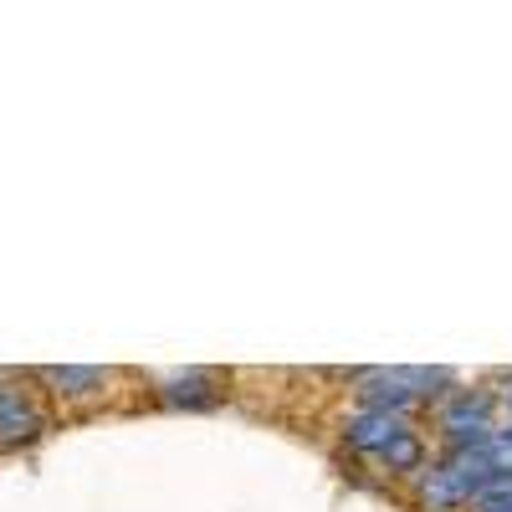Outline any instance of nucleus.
Segmentation results:
<instances>
[{
  "instance_id": "nucleus-1",
  "label": "nucleus",
  "mask_w": 512,
  "mask_h": 512,
  "mask_svg": "<svg viewBox=\"0 0 512 512\" xmlns=\"http://www.w3.org/2000/svg\"><path fill=\"white\" fill-rule=\"evenodd\" d=\"M497 415V395L492 390H451L436 410L441 420V436H446V451H461V446H477L487 431H492V420Z\"/></svg>"
},
{
  "instance_id": "nucleus-2",
  "label": "nucleus",
  "mask_w": 512,
  "mask_h": 512,
  "mask_svg": "<svg viewBox=\"0 0 512 512\" xmlns=\"http://www.w3.org/2000/svg\"><path fill=\"white\" fill-rule=\"evenodd\" d=\"M41 431H47V410L26 390L6 384V395H0V451H21V446L41 441Z\"/></svg>"
},
{
  "instance_id": "nucleus-3",
  "label": "nucleus",
  "mask_w": 512,
  "mask_h": 512,
  "mask_svg": "<svg viewBox=\"0 0 512 512\" xmlns=\"http://www.w3.org/2000/svg\"><path fill=\"white\" fill-rule=\"evenodd\" d=\"M405 431H415V425L405 415H379V410H354L344 420V446L359 451V456H379L384 446H395Z\"/></svg>"
},
{
  "instance_id": "nucleus-4",
  "label": "nucleus",
  "mask_w": 512,
  "mask_h": 512,
  "mask_svg": "<svg viewBox=\"0 0 512 512\" xmlns=\"http://www.w3.org/2000/svg\"><path fill=\"white\" fill-rule=\"evenodd\" d=\"M221 395H226L221 374H210V369H185V374L159 384V400L175 410H210V405H221Z\"/></svg>"
},
{
  "instance_id": "nucleus-5",
  "label": "nucleus",
  "mask_w": 512,
  "mask_h": 512,
  "mask_svg": "<svg viewBox=\"0 0 512 512\" xmlns=\"http://www.w3.org/2000/svg\"><path fill=\"white\" fill-rule=\"evenodd\" d=\"M36 379L47 384L57 400H98L108 395V369H77V364H62V369H36Z\"/></svg>"
},
{
  "instance_id": "nucleus-6",
  "label": "nucleus",
  "mask_w": 512,
  "mask_h": 512,
  "mask_svg": "<svg viewBox=\"0 0 512 512\" xmlns=\"http://www.w3.org/2000/svg\"><path fill=\"white\" fill-rule=\"evenodd\" d=\"M374 461H379L390 477H420V472H425V436H420V431H405L395 446H384Z\"/></svg>"
},
{
  "instance_id": "nucleus-7",
  "label": "nucleus",
  "mask_w": 512,
  "mask_h": 512,
  "mask_svg": "<svg viewBox=\"0 0 512 512\" xmlns=\"http://www.w3.org/2000/svg\"><path fill=\"white\" fill-rule=\"evenodd\" d=\"M472 512H512V477H497V482L472 502Z\"/></svg>"
},
{
  "instance_id": "nucleus-8",
  "label": "nucleus",
  "mask_w": 512,
  "mask_h": 512,
  "mask_svg": "<svg viewBox=\"0 0 512 512\" xmlns=\"http://www.w3.org/2000/svg\"><path fill=\"white\" fill-rule=\"evenodd\" d=\"M497 405L512 415V374H502V390H497Z\"/></svg>"
},
{
  "instance_id": "nucleus-9",
  "label": "nucleus",
  "mask_w": 512,
  "mask_h": 512,
  "mask_svg": "<svg viewBox=\"0 0 512 512\" xmlns=\"http://www.w3.org/2000/svg\"><path fill=\"white\" fill-rule=\"evenodd\" d=\"M6 384H11V379H6V374H0V395H6Z\"/></svg>"
}]
</instances>
